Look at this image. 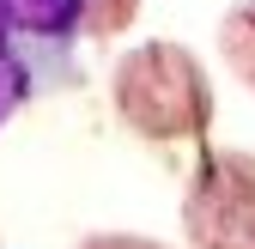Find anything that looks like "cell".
<instances>
[{"label": "cell", "mask_w": 255, "mask_h": 249, "mask_svg": "<svg viewBox=\"0 0 255 249\" xmlns=\"http://www.w3.org/2000/svg\"><path fill=\"white\" fill-rule=\"evenodd\" d=\"M110 110L152 152H201L213 140V73L176 37H146L110 61Z\"/></svg>", "instance_id": "cell-1"}, {"label": "cell", "mask_w": 255, "mask_h": 249, "mask_svg": "<svg viewBox=\"0 0 255 249\" xmlns=\"http://www.w3.org/2000/svg\"><path fill=\"white\" fill-rule=\"evenodd\" d=\"M79 0H0V134L79 85Z\"/></svg>", "instance_id": "cell-2"}, {"label": "cell", "mask_w": 255, "mask_h": 249, "mask_svg": "<svg viewBox=\"0 0 255 249\" xmlns=\"http://www.w3.org/2000/svg\"><path fill=\"white\" fill-rule=\"evenodd\" d=\"M176 219L188 249H255V152L207 140L182 176Z\"/></svg>", "instance_id": "cell-3"}, {"label": "cell", "mask_w": 255, "mask_h": 249, "mask_svg": "<svg viewBox=\"0 0 255 249\" xmlns=\"http://www.w3.org/2000/svg\"><path fill=\"white\" fill-rule=\"evenodd\" d=\"M213 43H219L225 73H231L243 91H255V0L225 6V18H219V30H213Z\"/></svg>", "instance_id": "cell-4"}, {"label": "cell", "mask_w": 255, "mask_h": 249, "mask_svg": "<svg viewBox=\"0 0 255 249\" xmlns=\"http://www.w3.org/2000/svg\"><path fill=\"white\" fill-rule=\"evenodd\" d=\"M140 6L146 0H79V30H85V43H116V37H128L134 30V18H140Z\"/></svg>", "instance_id": "cell-5"}, {"label": "cell", "mask_w": 255, "mask_h": 249, "mask_svg": "<svg viewBox=\"0 0 255 249\" xmlns=\"http://www.w3.org/2000/svg\"><path fill=\"white\" fill-rule=\"evenodd\" d=\"M73 249H170L164 237H146V231H91Z\"/></svg>", "instance_id": "cell-6"}, {"label": "cell", "mask_w": 255, "mask_h": 249, "mask_svg": "<svg viewBox=\"0 0 255 249\" xmlns=\"http://www.w3.org/2000/svg\"><path fill=\"white\" fill-rule=\"evenodd\" d=\"M0 249H6V243H0Z\"/></svg>", "instance_id": "cell-7"}]
</instances>
